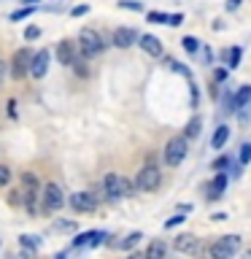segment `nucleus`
Listing matches in <instances>:
<instances>
[{"instance_id": "obj_1", "label": "nucleus", "mask_w": 251, "mask_h": 259, "mask_svg": "<svg viewBox=\"0 0 251 259\" xmlns=\"http://www.w3.org/2000/svg\"><path fill=\"white\" fill-rule=\"evenodd\" d=\"M189 154V138L186 135H176L165 143V151H162V159H165L168 167H178Z\"/></svg>"}, {"instance_id": "obj_2", "label": "nucleus", "mask_w": 251, "mask_h": 259, "mask_svg": "<svg viewBox=\"0 0 251 259\" xmlns=\"http://www.w3.org/2000/svg\"><path fill=\"white\" fill-rule=\"evenodd\" d=\"M22 192H24V208H27L30 216L38 213V197H40V181L32 170H24L22 173Z\"/></svg>"}, {"instance_id": "obj_3", "label": "nucleus", "mask_w": 251, "mask_h": 259, "mask_svg": "<svg viewBox=\"0 0 251 259\" xmlns=\"http://www.w3.org/2000/svg\"><path fill=\"white\" fill-rule=\"evenodd\" d=\"M103 49H105V44H103V35L97 30H92V27H84L78 32V52L87 57V60H92V57H97V54H103Z\"/></svg>"}, {"instance_id": "obj_4", "label": "nucleus", "mask_w": 251, "mask_h": 259, "mask_svg": "<svg viewBox=\"0 0 251 259\" xmlns=\"http://www.w3.org/2000/svg\"><path fill=\"white\" fill-rule=\"evenodd\" d=\"M159 184H162V170L154 165V162H146V165L138 170V176H135L138 192H157Z\"/></svg>"}, {"instance_id": "obj_5", "label": "nucleus", "mask_w": 251, "mask_h": 259, "mask_svg": "<svg viewBox=\"0 0 251 259\" xmlns=\"http://www.w3.org/2000/svg\"><path fill=\"white\" fill-rule=\"evenodd\" d=\"M238 248H240V235H224V238H219L208 246V256L211 259H232Z\"/></svg>"}, {"instance_id": "obj_6", "label": "nucleus", "mask_w": 251, "mask_h": 259, "mask_svg": "<svg viewBox=\"0 0 251 259\" xmlns=\"http://www.w3.org/2000/svg\"><path fill=\"white\" fill-rule=\"evenodd\" d=\"M32 57H35V52L32 49H19V52H14L11 57V62H8V73L19 81L24 76H30V62H32Z\"/></svg>"}, {"instance_id": "obj_7", "label": "nucleus", "mask_w": 251, "mask_h": 259, "mask_svg": "<svg viewBox=\"0 0 251 259\" xmlns=\"http://www.w3.org/2000/svg\"><path fill=\"white\" fill-rule=\"evenodd\" d=\"M40 197H44V210L46 213H57V210L65 205V192L60 189L57 181H49L44 186V192H40Z\"/></svg>"}, {"instance_id": "obj_8", "label": "nucleus", "mask_w": 251, "mask_h": 259, "mask_svg": "<svg viewBox=\"0 0 251 259\" xmlns=\"http://www.w3.org/2000/svg\"><path fill=\"white\" fill-rule=\"evenodd\" d=\"M68 205L76 210V213H95L97 210V194H92V192H73L68 197Z\"/></svg>"}, {"instance_id": "obj_9", "label": "nucleus", "mask_w": 251, "mask_h": 259, "mask_svg": "<svg viewBox=\"0 0 251 259\" xmlns=\"http://www.w3.org/2000/svg\"><path fill=\"white\" fill-rule=\"evenodd\" d=\"M173 246H176V251H178V254H189V256L208 254V251H202V248H200V238H197V235H189V232L178 235Z\"/></svg>"}, {"instance_id": "obj_10", "label": "nucleus", "mask_w": 251, "mask_h": 259, "mask_svg": "<svg viewBox=\"0 0 251 259\" xmlns=\"http://www.w3.org/2000/svg\"><path fill=\"white\" fill-rule=\"evenodd\" d=\"M103 192H105V197H108V200L124 197V176H119V173H105V178H103Z\"/></svg>"}, {"instance_id": "obj_11", "label": "nucleus", "mask_w": 251, "mask_h": 259, "mask_svg": "<svg viewBox=\"0 0 251 259\" xmlns=\"http://www.w3.org/2000/svg\"><path fill=\"white\" fill-rule=\"evenodd\" d=\"M49 62H52V52H49V49H38L35 57H32V62H30V76L44 78L49 73Z\"/></svg>"}, {"instance_id": "obj_12", "label": "nucleus", "mask_w": 251, "mask_h": 259, "mask_svg": "<svg viewBox=\"0 0 251 259\" xmlns=\"http://www.w3.org/2000/svg\"><path fill=\"white\" fill-rule=\"evenodd\" d=\"M76 57H78V46L73 44V40H60L57 44V62L60 65H65V68H70L73 62H76Z\"/></svg>"}, {"instance_id": "obj_13", "label": "nucleus", "mask_w": 251, "mask_h": 259, "mask_svg": "<svg viewBox=\"0 0 251 259\" xmlns=\"http://www.w3.org/2000/svg\"><path fill=\"white\" fill-rule=\"evenodd\" d=\"M227 184H230V176L219 170V173H216L214 178H211V184L205 186V197H208V200H219V197H222V194H224Z\"/></svg>"}, {"instance_id": "obj_14", "label": "nucleus", "mask_w": 251, "mask_h": 259, "mask_svg": "<svg viewBox=\"0 0 251 259\" xmlns=\"http://www.w3.org/2000/svg\"><path fill=\"white\" fill-rule=\"evenodd\" d=\"M138 46H141L149 57H162V54H165V46H162V40H159L157 35H151V32H143V35L138 38Z\"/></svg>"}, {"instance_id": "obj_15", "label": "nucleus", "mask_w": 251, "mask_h": 259, "mask_svg": "<svg viewBox=\"0 0 251 259\" xmlns=\"http://www.w3.org/2000/svg\"><path fill=\"white\" fill-rule=\"evenodd\" d=\"M138 32L133 27H116L113 30V46L116 49H130V46H135L138 44Z\"/></svg>"}, {"instance_id": "obj_16", "label": "nucleus", "mask_w": 251, "mask_h": 259, "mask_svg": "<svg viewBox=\"0 0 251 259\" xmlns=\"http://www.w3.org/2000/svg\"><path fill=\"white\" fill-rule=\"evenodd\" d=\"M165 256H168V246H165V240H159V238H154L143 251V259H165Z\"/></svg>"}, {"instance_id": "obj_17", "label": "nucleus", "mask_w": 251, "mask_h": 259, "mask_svg": "<svg viewBox=\"0 0 251 259\" xmlns=\"http://www.w3.org/2000/svg\"><path fill=\"white\" fill-rule=\"evenodd\" d=\"M227 141H230V127H227V124H222V127H216V133H214V138H211V149H214V151H219V149H224V146H227Z\"/></svg>"}, {"instance_id": "obj_18", "label": "nucleus", "mask_w": 251, "mask_h": 259, "mask_svg": "<svg viewBox=\"0 0 251 259\" xmlns=\"http://www.w3.org/2000/svg\"><path fill=\"white\" fill-rule=\"evenodd\" d=\"M240 57H243L240 46H232V49H224V52H222V60L227 62V68H230V70H235L240 65Z\"/></svg>"}, {"instance_id": "obj_19", "label": "nucleus", "mask_w": 251, "mask_h": 259, "mask_svg": "<svg viewBox=\"0 0 251 259\" xmlns=\"http://www.w3.org/2000/svg\"><path fill=\"white\" fill-rule=\"evenodd\" d=\"M141 238H143L141 232H130L124 240H116V243H113V246H116V248H121V251H130L133 246H138V243H141Z\"/></svg>"}, {"instance_id": "obj_20", "label": "nucleus", "mask_w": 251, "mask_h": 259, "mask_svg": "<svg viewBox=\"0 0 251 259\" xmlns=\"http://www.w3.org/2000/svg\"><path fill=\"white\" fill-rule=\"evenodd\" d=\"M95 235H97V230H92V232H81V235H76V238H73V248H84V246H92Z\"/></svg>"}, {"instance_id": "obj_21", "label": "nucleus", "mask_w": 251, "mask_h": 259, "mask_svg": "<svg viewBox=\"0 0 251 259\" xmlns=\"http://www.w3.org/2000/svg\"><path fill=\"white\" fill-rule=\"evenodd\" d=\"M200 127H202V119H200V116H192V119H189V124H186V130H184V135L192 141V138H197V135H200Z\"/></svg>"}, {"instance_id": "obj_22", "label": "nucleus", "mask_w": 251, "mask_h": 259, "mask_svg": "<svg viewBox=\"0 0 251 259\" xmlns=\"http://www.w3.org/2000/svg\"><path fill=\"white\" fill-rule=\"evenodd\" d=\"M235 97H238L240 108H251V87H240L238 92H235Z\"/></svg>"}, {"instance_id": "obj_23", "label": "nucleus", "mask_w": 251, "mask_h": 259, "mask_svg": "<svg viewBox=\"0 0 251 259\" xmlns=\"http://www.w3.org/2000/svg\"><path fill=\"white\" fill-rule=\"evenodd\" d=\"M70 68H73V70H76V73H78V76H81V78H87V76H89V68H87V57H84V54H81V52H78V57H76V62H73V65H70Z\"/></svg>"}, {"instance_id": "obj_24", "label": "nucleus", "mask_w": 251, "mask_h": 259, "mask_svg": "<svg viewBox=\"0 0 251 259\" xmlns=\"http://www.w3.org/2000/svg\"><path fill=\"white\" fill-rule=\"evenodd\" d=\"M181 46H184V52H189V54L200 52V40L194 38V35H184V38H181Z\"/></svg>"}, {"instance_id": "obj_25", "label": "nucleus", "mask_w": 251, "mask_h": 259, "mask_svg": "<svg viewBox=\"0 0 251 259\" xmlns=\"http://www.w3.org/2000/svg\"><path fill=\"white\" fill-rule=\"evenodd\" d=\"M19 243H22V246L27 248V251H35V248H40V238H38V235H22Z\"/></svg>"}, {"instance_id": "obj_26", "label": "nucleus", "mask_w": 251, "mask_h": 259, "mask_svg": "<svg viewBox=\"0 0 251 259\" xmlns=\"http://www.w3.org/2000/svg\"><path fill=\"white\" fill-rule=\"evenodd\" d=\"M35 14V6H24V8H19V11H14L11 16H8V22H19V19H27V16H32Z\"/></svg>"}, {"instance_id": "obj_27", "label": "nucleus", "mask_w": 251, "mask_h": 259, "mask_svg": "<svg viewBox=\"0 0 251 259\" xmlns=\"http://www.w3.org/2000/svg\"><path fill=\"white\" fill-rule=\"evenodd\" d=\"M146 19L151 24H168L170 22V14H162V11H146Z\"/></svg>"}, {"instance_id": "obj_28", "label": "nucleus", "mask_w": 251, "mask_h": 259, "mask_svg": "<svg viewBox=\"0 0 251 259\" xmlns=\"http://www.w3.org/2000/svg\"><path fill=\"white\" fill-rule=\"evenodd\" d=\"M6 202H8L11 208H16V205H24V192H22V189H14V192H8Z\"/></svg>"}, {"instance_id": "obj_29", "label": "nucleus", "mask_w": 251, "mask_h": 259, "mask_svg": "<svg viewBox=\"0 0 251 259\" xmlns=\"http://www.w3.org/2000/svg\"><path fill=\"white\" fill-rule=\"evenodd\" d=\"M11 178H14L11 167H8V165H0V189H6V186L11 184Z\"/></svg>"}, {"instance_id": "obj_30", "label": "nucleus", "mask_w": 251, "mask_h": 259, "mask_svg": "<svg viewBox=\"0 0 251 259\" xmlns=\"http://www.w3.org/2000/svg\"><path fill=\"white\" fill-rule=\"evenodd\" d=\"M184 222H186V213H181V210H178L176 216H170L168 222H165V230H176V227H178V224H184Z\"/></svg>"}, {"instance_id": "obj_31", "label": "nucleus", "mask_w": 251, "mask_h": 259, "mask_svg": "<svg viewBox=\"0 0 251 259\" xmlns=\"http://www.w3.org/2000/svg\"><path fill=\"white\" fill-rule=\"evenodd\" d=\"M119 8H127V11L143 14V3H138V0H119Z\"/></svg>"}, {"instance_id": "obj_32", "label": "nucleus", "mask_w": 251, "mask_h": 259, "mask_svg": "<svg viewBox=\"0 0 251 259\" xmlns=\"http://www.w3.org/2000/svg\"><path fill=\"white\" fill-rule=\"evenodd\" d=\"M238 159H240V165H248V162H251V143H243V146H240Z\"/></svg>"}, {"instance_id": "obj_33", "label": "nucleus", "mask_w": 251, "mask_h": 259, "mask_svg": "<svg viewBox=\"0 0 251 259\" xmlns=\"http://www.w3.org/2000/svg\"><path fill=\"white\" fill-rule=\"evenodd\" d=\"M40 38V27L38 24H30L27 30H24V40H38Z\"/></svg>"}, {"instance_id": "obj_34", "label": "nucleus", "mask_w": 251, "mask_h": 259, "mask_svg": "<svg viewBox=\"0 0 251 259\" xmlns=\"http://www.w3.org/2000/svg\"><path fill=\"white\" fill-rule=\"evenodd\" d=\"M230 165H232L230 157H219V159L214 162V170H230Z\"/></svg>"}, {"instance_id": "obj_35", "label": "nucleus", "mask_w": 251, "mask_h": 259, "mask_svg": "<svg viewBox=\"0 0 251 259\" xmlns=\"http://www.w3.org/2000/svg\"><path fill=\"white\" fill-rule=\"evenodd\" d=\"M230 76V68H216V73H214V78H216V84H222V81Z\"/></svg>"}, {"instance_id": "obj_36", "label": "nucleus", "mask_w": 251, "mask_h": 259, "mask_svg": "<svg viewBox=\"0 0 251 259\" xmlns=\"http://www.w3.org/2000/svg\"><path fill=\"white\" fill-rule=\"evenodd\" d=\"M6 108H8V116H11V119L19 116V111H16V100H8V103H6Z\"/></svg>"}, {"instance_id": "obj_37", "label": "nucleus", "mask_w": 251, "mask_h": 259, "mask_svg": "<svg viewBox=\"0 0 251 259\" xmlns=\"http://www.w3.org/2000/svg\"><path fill=\"white\" fill-rule=\"evenodd\" d=\"M89 11V6H73L70 8V16H84Z\"/></svg>"}, {"instance_id": "obj_38", "label": "nucleus", "mask_w": 251, "mask_h": 259, "mask_svg": "<svg viewBox=\"0 0 251 259\" xmlns=\"http://www.w3.org/2000/svg\"><path fill=\"white\" fill-rule=\"evenodd\" d=\"M181 22H184V14H170V22L168 24H170V27H178Z\"/></svg>"}, {"instance_id": "obj_39", "label": "nucleus", "mask_w": 251, "mask_h": 259, "mask_svg": "<svg viewBox=\"0 0 251 259\" xmlns=\"http://www.w3.org/2000/svg\"><path fill=\"white\" fill-rule=\"evenodd\" d=\"M240 3H243V0H227V3H224V8H227V11H238V8H240Z\"/></svg>"}, {"instance_id": "obj_40", "label": "nucleus", "mask_w": 251, "mask_h": 259, "mask_svg": "<svg viewBox=\"0 0 251 259\" xmlns=\"http://www.w3.org/2000/svg\"><path fill=\"white\" fill-rule=\"evenodd\" d=\"M202 57H205V65L214 62V52H211V49H205V54H202Z\"/></svg>"}, {"instance_id": "obj_41", "label": "nucleus", "mask_w": 251, "mask_h": 259, "mask_svg": "<svg viewBox=\"0 0 251 259\" xmlns=\"http://www.w3.org/2000/svg\"><path fill=\"white\" fill-rule=\"evenodd\" d=\"M6 73H8V65H6L3 60H0V78H3V76H6Z\"/></svg>"}, {"instance_id": "obj_42", "label": "nucleus", "mask_w": 251, "mask_h": 259, "mask_svg": "<svg viewBox=\"0 0 251 259\" xmlns=\"http://www.w3.org/2000/svg\"><path fill=\"white\" fill-rule=\"evenodd\" d=\"M243 259H251V248H248V251H243Z\"/></svg>"}, {"instance_id": "obj_43", "label": "nucleus", "mask_w": 251, "mask_h": 259, "mask_svg": "<svg viewBox=\"0 0 251 259\" xmlns=\"http://www.w3.org/2000/svg\"><path fill=\"white\" fill-rule=\"evenodd\" d=\"M38 3V0H24V6H35Z\"/></svg>"}, {"instance_id": "obj_44", "label": "nucleus", "mask_w": 251, "mask_h": 259, "mask_svg": "<svg viewBox=\"0 0 251 259\" xmlns=\"http://www.w3.org/2000/svg\"><path fill=\"white\" fill-rule=\"evenodd\" d=\"M54 259H65V254H57V256H54Z\"/></svg>"}, {"instance_id": "obj_45", "label": "nucleus", "mask_w": 251, "mask_h": 259, "mask_svg": "<svg viewBox=\"0 0 251 259\" xmlns=\"http://www.w3.org/2000/svg\"><path fill=\"white\" fill-rule=\"evenodd\" d=\"M127 259H138V256H127Z\"/></svg>"}]
</instances>
